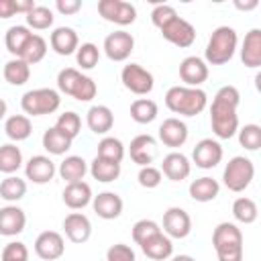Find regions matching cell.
<instances>
[{"instance_id":"cell-27","label":"cell","mask_w":261,"mask_h":261,"mask_svg":"<svg viewBox=\"0 0 261 261\" xmlns=\"http://www.w3.org/2000/svg\"><path fill=\"white\" fill-rule=\"evenodd\" d=\"M57 173H59L61 179H65L67 184L82 181L84 175L88 173V163H86V159L80 157V155H67V157L59 163Z\"/></svg>"},{"instance_id":"cell-1","label":"cell","mask_w":261,"mask_h":261,"mask_svg":"<svg viewBox=\"0 0 261 261\" xmlns=\"http://www.w3.org/2000/svg\"><path fill=\"white\" fill-rule=\"evenodd\" d=\"M239 102H241V94L234 86H222L214 94L212 106H210V126L216 139H230L237 135Z\"/></svg>"},{"instance_id":"cell-4","label":"cell","mask_w":261,"mask_h":261,"mask_svg":"<svg viewBox=\"0 0 261 261\" xmlns=\"http://www.w3.org/2000/svg\"><path fill=\"white\" fill-rule=\"evenodd\" d=\"M218 261H243V232L234 222H220L212 232Z\"/></svg>"},{"instance_id":"cell-38","label":"cell","mask_w":261,"mask_h":261,"mask_svg":"<svg viewBox=\"0 0 261 261\" xmlns=\"http://www.w3.org/2000/svg\"><path fill=\"white\" fill-rule=\"evenodd\" d=\"M45 55H47V41L41 35H35L33 33V37L29 39V43L24 45V49L20 53V59L27 61L29 65H35V63L43 61Z\"/></svg>"},{"instance_id":"cell-14","label":"cell","mask_w":261,"mask_h":261,"mask_svg":"<svg viewBox=\"0 0 261 261\" xmlns=\"http://www.w3.org/2000/svg\"><path fill=\"white\" fill-rule=\"evenodd\" d=\"M55 173H57V167L49 155H33L24 163V175L33 184H39V186L49 184L55 177Z\"/></svg>"},{"instance_id":"cell-45","label":"cell","mask_w":261,"mask_h":261,"mask_svg":"<svg viewBox=\"0 0 261 261\" xmlns=\"http://www.w3.org/2000/svg\"><path fill=\"white\" fill-rule=\"evenodd\" d=\"M161 179H163V173H161V169L155 167V165H145V167H141L139 173H137L139 186H141V188H147V190L157 188V186L161 184Z\"/></svg>"},{"instance_id":"cell-53","label":"cell","mask_w":261,"mask_h":261,"mask_svg":"<svg viewBox=\"0 0 261 261\" xmlns=\"http://www.w3.org/2000/svg\"><path fill=\"white\" fill-rule=\"evenodd\" d=\"M234 6H237L239 10H253V8L259 6V2H257V0H251V2H241V0H237Z\"/></svg>"},{"instance_id":"cell-5","label":"cell","mask_w":261,"mask_h":261,"mask_svg":"<svg viewBox=\"0 0 261 261\" xmlns=\"http://www.w3.org/2000/svg\"><path fill=\"white\" fill-rule=\"evenodd\" d=\"M61 106V96L57 90L53 88H37V90H29L22 94L20 98V108L22 112L31 118V116H45V114H53L57 108Z\"/></svg>"},{"instance_id":"cell-29","label":"cell","mask_w":261,"mask_h":261,"mask_svg":"<svg viewBox=\"0 0 261 261\" xmlns=\"http://www.w3.org/2000/svg\"><path fill=\"white\" fill-rule=\"evenodd\" d=\"M88 171L94 179H98L102 184H110V181L120 177L122 167H120V163H114V161H108V159H102V157H94Z\"/></svg>"},{"instance_id":"cell-37","label":"cell","mask_w":261,"mask_h":261,"mask_svg":"<svg viewBox=\"0 0 261 261\" xmlns=\"http://www.w3.org/2000/svg\"><path fill=\"white\" fill-rule=\"evenodd\" d=\"M96 157H102V159H108V161H114V163H122L124 159V145L120 139L116 137H102L100 143H98V153Z\"/></svg>"},{"instance_id":"cell-23","label":"cell","mask_w":261,"mask_h":261,"mask_svg":"<svg viewBox=\"0 0 261 261\" xmlns=\"http://www.w3.org/2000/svg\"><path fill=\"white\" fill-rule=\"evenodd\" d=\"M63 204L69 208V210H82L86 208L88 204H92V188L90 184H86L84 179L82 181H73V184H67L63 194Z\"/></svg>"},{"instance_id":"cell-44","label":"cell","mask_w":261,"mask_h":261,"mask_svg":"<svg viewBox=\"0 0 261 261\" xmlns=\"http://www.w3.org/2000/svg\"><path fill=\"white\" fill-rule=\"evenodd\" d=\"M157 232H161V226L155 220H151V218H141V220H137L133 224V241L137 245L145 243L149 237H153Z\"/></svg>"},{"instance_id":"cell-11","label":"cell","mask_w":261,"mask_h":261,"mask_svg":"<svg viewBox=\"0 0 261 261\" xmlns=\"http://www.w3.org/2000/svg\"><path fill=\"white\" fill-rule=\"evenodd\" d=\"M65 253L63 234L57 230H43L35 239V255L43 261H55Z\"/></svg>"},{"instance_id":"cell-12","label":"cell","mask_w":261,"mask_h":261,"mask_svg":"<svg viewBox=\"0 0 261 261\" xmlns=\"http://www.w3.org/2000/svg\"><path fill=\"white\" fill-rule=\"evenodd\" d=\"M222 155H224L222 145L216 139H202L196 143L192 151V161L200 169H212L222 161Z\"/></svg>"},{"instance_id":"cell-32","label":"cell","mask_w":261,"mask_h":261,"mask_svg":"<svg viewBox=\"0 0 261 261\" xmlns=\"http://www.w3.org/2000/svg\"><path fill=\"white\" fill-rule=\"evenodd\" d=\"M41 143H43V149L49 153V155H65L69 149H71V139H67L63 133H59L55 126H49L43 137H41Z\"/></svg>"},{"instance_id":"cell-13","label":"cell","mask_w":261,"mask_h":261,"mask_svg":"<svg viewBox=\"0 0 261 261\" xmlns=\"http://www.w3.org/2000/svg\"><path fill=\"white\" fill-rule=\"evenodd\" d=\"M179 80L188 88H200L208 80V63L196 55L184 57L179 63Z\"/></svg>"},{"instance_id":"cell-55","label":"cell","mask_w":261,"mask_h":261,"mask_svg":"<svg viewBox=\"0 0 261 261\" xmlns=\"http://www.w3.org/2000/svg\"><path fill=\"white\" fill-rule=\"evenodd\" d=\"M6 112H8V106H6V102L0 98V120L6 116Z\"/></svg>"},{"instance_id":"cell-17","label":"cell","mask_w":261,"mask_h":261,"mask_svg":"<svg viewBox=\"0 0 261 261\" xmlns=\"http://www.w3.org/2000/svg\"><path fill=\"white\" fill-rule=\"evenodd\" d=\"M63 232L71 243L82 245L92 237V222L82 212H69L63 218Z\"/></svg>"},{"instance_id":"cell-33","label":"cell","mask_w":261,"mask_h":261,"mask_svg":"<svg viewBox=\"0 0 261 261\" xmlns=\"http://www.w3.org/2000/svg\"><path fill=\"white\" fill-rule=\"evenodd\" d=\"M22 167V151L14 143L0 145V171L6 175H14Z\"/></svg>"},{"instance_id":"cell-24","label":"cell","mask_w":261,"mask_h":261,"mask_svg":"<svg viewBox=\"0 0 261 261\" xmlns=\"http://www.w3.org/2000/svg\"><path fill=\"white\" fill-rule=\"evenodd\" d=\"M141 247V251L149 257V259H153V261H167L171 255H173V243H171V239L161 230V232H157V234H153V237H149L145 243H141L139 245Z\"/></svg>"},{"instance_id":"cell-54","label":"cell","mask_w":261,"mask_h":261,"mask_svg":"<svg viewBox=\"0 0 261 261\" xmlns=\"http://www.w3.org/2000/svg\"><path fill=\"white\" fill-rule=\"evenodd\" d=\"M169 261H196L192 255H175V257H169Z\"/></svg>"},{"instance_id":"cell-25","label":"cell","mask_w":261,"mask_h":261,"mask_svg":"<svg viewBox=\"0 0 261 261\" xmlns=\"http://www.w3.org/2000/svg\"><path fill=\"white\" fill-rule=\"evenodd\" d=\"M241 61L249 69H257L261 65V29H251L245 35L241 45Z\"/></svg>"},{"instance_id":"cell-52","label":"cell","mask_w":261,"mask_h":261,"mask_svg":"<svg viewBox=\"0 0 261 261\" xmlns=\"http://www.w3.org/2000/svg\"><path fill=\"white\" fill-rule=\"evenodd\" d=\"M14 4H16V14L20 12V14H29L37 4H35V0H14Z\"/></svg>"},{"instance_id":"cell-50","label":"cell","mask_w":261,"mask_h":261,"mask_svg":"<svg viewBox=\"0 0 261 261\" xmlns=\"http://www.w3.org/2000/svg\"><path fill=\"white\" fill-rule=\"evenodd\" d=\"M55 8L59 14H65V16H71L75 12L82 10V0H57L55 2Z\"/></svg>"},{"instance_id":"cell-36","label":"cell","mask_w":261,"mask_h":261,"mask_svg":"<svg viewBox=\"0 0 261 261\" xmlns=\"http://www.w3.org/2000/svg\"><path fill=\"white\" fill-rule=\"evenodd\" d=\"M27 194V181L18 175H6L2 181H0V198L6 200V202H18L22 200Z\"/></svg>"},{"instance_id":"cell-6","label":"cell","mask_w":261,"mask_h":261,"mask_svg":"<svg viewBox=\"0 0 261 261\" xmlns=\"http://www.w3.org/2000/svg\"><path fill=\"white\" fill-rule=\"evenodd\" d=\"M253 177H255V165L245 155H234L224 165V171H222V181H224L226 190H230L234 194L245 192L251 186Z\"/></svg>"},{"instance_id":"cell-35","label":"cell","mask_w":261,"mask_h":261,"mask_svg":"<svg viewBox=\"0 0 261 261\" xmlns=\"http://www.w3.org/2000/svg\"><path fill=\"white\" fill-rule=\"evenodd\" d=\"M232 216L241 224H253L257 220V216H259V208H257L253 198L241 196V198H237L232 202Z\"/></svg>"},{"instance_id":"cell-9","label":"cell","mask_w":261,"mask_h":261,"mask_svg":"<svg viewBox=\"0 0 261 261\" xmlns=\"http://www.w3.org/2000/svg\"><path fill=\"white\" fill-rule=\"evenodd\" d=\"M102 49L110 61H126L135 49V37L126 31H114L104 39Z\"/></svg>"},{"instance_id":"cell-18","label":"cell","mask_w":261,"mask_h":261,"mask_svg":"<svg viewBox=\"0 0 261 261\" xmlns=\"http://www.w3.org/2000/svg\"><path fill=\"white\" fill-rule=\"evenodd\" d=\"M27 226V214L16 204H8L0 208V234L2 237H16Z\"/></svg>"},{"instance_id":"cell-16","label":"cell","mask_w":261,"mask_h":261,"mask_svg":"<svg viewBox=\"0 0 261 261\" xmlns=\"http://www.w3.org/2000/svg\"><path fill=\"white\" fill-rule=\"evenodd\" d=\"M159 141L165 145V147H171V149H177L181 147L186 141H188V124L181 120V118H175V116H169L165 118L161 124H159Z\"/></svg>"},{"instance_id":"cell-34","label":"cell","mask_w":261,"mask_h":261,"mask_svg":"<svg viewBox=\"0 0 261 261\" xmlns=\"http://www.w3.org/2000/svg\"><path fill=\"white\" fill-rule=\"evenodd\" d=\"M159 114V108L155 104V100L151 98H137L133 104H130V118L139 124H149L157 118Z\"/></svg>"},{"instance_id":"cell-47","label":"cell","mask_w":261,"mask_h":261,"mask_svg":"<svg viewBox=\"0 0 261 261\" xmlns=\"http://www.w3.org/2000/svg\"><path fill=\"white\" fill-rule=\"evenodd\" d=\"M96 92H98L96 82L90 75H82V80H80L77 88L73 90V96L71 98H75L77 102H90L92 98H96Z\"/></svg>"},{"instance_id":"cell-40","label":"cell","mask_w":261,"mask_h":261,"mask_svg":"<svg viewBox=\"0 0 261 261\" xmlns=\"http://www.w3.org/2000/svg\"><path fill=\"white\" fill-rule=\"evenodd\" d=\"M55 128H57L59 133H63L67 139L73 141V139L80 135V130H82V118H80L77 112L67 110V112L59 114V118H57V122H55Z\"/></svg>"},{"instance_id":"cell-3","label":"cell","mask_w":261,"mask_h":261,"mask_svg":"<svg viewBox=\"0 0 261 261\" xmlns=\"http://www.w3.org/2000/svg\"><path fill=\"white\" fill-rule=\"evenodd\" d=\"M237 45H239V35L232 27H228V24L216 27L208 39V45L204 51V61L208 65H224L234 57Z\"/></svg>"},{"instance_id":"cell-7","label":"cell","mask_w":261,"mask_h":261,"mask_svg":"<svg viewBox=\"0 0 261 261\" xmlns=\"http://www.w3.org/2000/svg\"><path fill=\"white\" fill-rule=\"evenodd\" d=\"M120 82H122V86H124L128 92H133V94H137V96H147V94H151V90H153V86H155L153 73H151L149 69H145L143 65H139V63H128V65H124L122 71H120Z\"/></svg>"},{"instance_id":"cell-43","label":"cell","mask_w":261,"mask_h":261,"mask_svg":"<svg viewBox=\"0 0 261 261\" xmlns=\"http://www.w3.org/2000/svg\"><path fill=\"white\" fill-rule=\"evenodd\" d=\"M82 75H84V73H82L80 69H75V67H65V69H61V71L57 73V88H59V92L65 94V96H73V90L77 88Z\"/></svg>"},{"instance_id":"cell-15","label":"cell","mask_w":261,"mask_h":261,"mask_svg":"<svg viewBox=\"0 0 261 261\" xmlns=\"http://www.w3.org/2000/svg\"><path fill=\"white\" fill-rule=\"evenodd\" d=\"M157 141L151 135H137L128 145V155L139 167L151 165L157 159Z\"/></svg>"},{"instance_id":"cell-22","label":"cell","mask_w":261,"mask_h":261,"mask_svg":"<svg viewBox=\"0 0 261 261\" xmlns=\"http://www.w3.org/2000/svg\"><path fill=\"white\" fill-rule=\"evenodd\" d=\"M86 124L94 135H104L106 137L108 130H112V126H114V114L108 106L94 104L86 112Z\"/></svg>"},{"instance_id":"cell-10","label":"cell","mask_w":261,"mask_h":261,"mask_svg":"<svg viewBox=\"0 0 261 261\" xmlns=\"http://www.w3.org/2000/svg\"><path fill=\"white\" fill-rule=\"evenodd\" d=\"M163 232L169 239H186L192 232V218L190 214L179 208L171 206L163 212Z\"/></svg>"},{"instance_id":"cell-46","label":"cell","mask_w":261,"mask_h":261,"mask_svg":"<svg viewBox=\"0 0 261 261\" xmlns=\"http://www.w3.org/2000/svg\"><path fill=\"white\" fill-rule=\"evenodd\" d=\"M0 261H29V249H27V245L20 243V241H10L2 249Z\"/></svg>"},{"instance_id":"cell-20","label":"cell","mask_w":261,"mask_h":261,"mask_svg":"<svg viewBox=\"0 0 261 261\" xmlns=\"http://www.w3.org/2000/svg\"><path fill=\"white\" fill-rule=\"evenodd\" d=\"M122 198L116 192H100L92 198V208L102 220H114L122 214Z\"/></svg>"},{"instance_id":"cell-31","label":"cell","mask_w":261,"mask_h":261,"mask_svg":"<svg viewBox=\"0 0 261 261\" xmlns=\"http://www.w3.org/2000/svg\"><path fill=\"white\" fill-rule=\"evenodd\" d=\"M2 75L10 86H24L31 77V65L20 57H12L10 61L4 63Z\"/></svg>"},{"instance_id":"cell-2","label":"cell","mask_w":261,"mask_h":261,"mask_svg":"<svg viewBox=\"0 0 261 261\" xmlns=\"http://www.w3.org/2000/svg\"><path fill=\"white\" fill-rule=\"evenodd\" d=\"M165 106L179 116H198L208 106V96L202 88L171 86L165 92Z\"/></svg>"},{"instance_id":"cell-49","label":"cell","mask_w":261,"mask_h":261,"mask_svg":"<svg viewBox=\"0 0 261 261\" xmlns=\"http://www.w3.org/2000/svg\"><path fill=\"white\" fill-rule=\"evenodd\" d=\"M106 261H137V255L130 245L116 243L106 251Z\"/></svg>"},{"instance_id":"cell-21","label":"cell","mask_w":261,"mask_h":261,"mask_svg":"<svg viewBox=\"0 0 261 261\" xmlns=\"http://www.w3.org/2000/svg\"><path fill=\"white\" fill-rule=\"evenodd\" d=\"M49 45L57 55L67 57V55H73L77 51L80 39H77V33L71 27H57L49 37Z\"/></svg>"},{"instance_id":"cell-51","label":"cell","mask_w":261,"mask_h":261,"mask_svg":"<svg viewBox=\"0 0 261 261\" xmlns=\"http://www.w3.org/2000/svg\"><path fill=\"white\" fill-rule=\"evenodd\" d=\"M16 14L14 0H0V18H10Z\"/></svg>"},{"instance_id":"cell-42","label":"cell","mask_w":261,"mask_h":261,"mask_svg":"<svg viewBox=\"0 0 261 261\" xmlns=\"http://www.w3.org/2000/svg\"><path fill=\"white\" fill-rule=\"evenodd\" d=\"M239 135V145L245 147L247 151H257L261 147V126L251 122V124H245L237 130Z\"/></svg>"},{"instance_id":"cell-26","label":"cell","mask_w":261,"mask_h":261,"mask_svg":"<svg viewBox=\"0 0 261 261\" xmlns=\"http://www.w3.org/2000/svg\"><path fill=\"white\" fill-rule=\"evenodd\" d=\"M188 192H190V198H192V200L206 204V202H212V200L218 196V192H220V184H218L214 177L204 175V177L194 179V181L190 184Z\"/></svg>"},{"instance_id":"cell-30","label":"cell","mask_w":261,"mask_h":261,"mask_svg":"<svg viewBox=\"0 0 261 261\" xmlns=\"http://www.w3.org/2000/svg\"><path fill=\"white\" fill-rule=\"evenodd\" d=\"M31 37H33V33H31V29L27 24H14V27H10L6 31L4 45H6L8 53H12L14 57H20V53H22V49L29 43Z\"/></svg>"},{"instance_id":"cell-8","label":"cell","mask_w":261,"mask_h":261,"mask_svg":"<svg viewBox=\"0 0 261 261\" xmlns=\"http://www.w3.org/2000/svg\"><path fill=\"white\" fill-rule=\"evenodd\" d=\"M159 31H161V35H163L165 41H169L171 45H175V47H179V49H188V47H192L194 41H196V29H194V24L188 22L186 18H181V16L171 18V20H169L165 27H161Z\"/></svg>"},{"instance_id":"cell-28","label":"cell","mask_w":261,"mask_h":261,"mask_svg":"<svg viewBox=\"0 0 261 261\" xmlns=\"http://www.w3.org/2000/svg\"><path fill=\"white\" fill-rule=\"evenodd\" d=\"M4 133L14 143L27 141L31 137V133H33V122H31V118L27 114H12L4 122Z\"/></svg>"},{"instance_id":"cell-39","label":"cell","mask_w":261,"mask_h":261,"mask_svg":"<svg viewBox=\"0 0 261 261\" xmlns=\"http://www.w3.org/2000/svg\"><path fill=\"white\" fill-rule=\"evenodd\" d=\"M24 18H27V27L35 29V31H45V29L53 27V20H55L53 10L47 6H41V4H37Z\"/></svg>"},{"instance_id":"cell-19","label":"cell","mask_w":261,"mask_h":261,"mask_svg":"<svg viewBox=\"0 0 261 261\" xmlns=\"http://www.w3.org/2000/svg\"><path fill=\"white\" fill-rule=\"evenodd\" d=\"M190 171H192V163H190V159H188L184 153H179V151L167 153V155L163 157V161H161V173H163L167 179H171V181H184V179L190 175Z\"/></svg>"},{"instance_id":"cell-41","label":"cell","mask_w":261,"mask_h":261,"mask_svg":"<svg viewBox=\"0 0 261 261\" xmlns=\"http://www.w3.org/2000/svg\"><path fill=\"white\" fill-rule=\"evenodd\" d=\"M75 61L80 69H94L100 61V49L94 43H82L75 51Z\"/></svg>"},{"instance_id":"cell-48","label":"cell","mask_w":261,"mask_h":261,"mask_svg":"<svg viewBox=\"0 0 261 261\" xmlns=\"http://www.w3.org/2000/svg\"><path fill=\"white\" fill-rule=\"evenodd\" d=\"M177 16V12H175V8L173 6H169V4H157L153 10H151V22L157 27V29H161V27H165L171 18H175Z\"/></svg>"}]
</instances>
